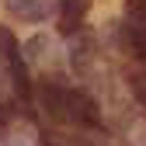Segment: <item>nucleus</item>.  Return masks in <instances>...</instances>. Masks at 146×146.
Listing matches in <instances>:
<instances>
[{
	"label": "nucleus",
	"mask_w": 146,
	"mask_h": 146,
	"mask_svg": "<svg viewBox=\"0 0 146 146\" xmlns=\"http://www.w3.org/2000/svg\"><path fill=\"white\" fill-rule=\"evenodd\" d=\"M0 66L7 70V80L14 87L17 111H25V115L35 118V80H31V70H28L25 45L17 42V35H14L11 25H0Z\"/></svg>",
	"instance_id": "f257e3e1"
},
{
	"label": "nucleus",
	"mask_w": 146,
	"mask_h": 146,
	"mask_svg": "<svg viewBox=\"0 0 146 146\" xmlns=\"http://www.w3.org/2000/svg\"><path fill=\"white\" fill-rule=\"evenodd\" d=\"M66 125H77V129H98L101 125V108L98 101L80 87L66 90Z\"/></svg>",
	"instance_id": "f03ea898"
},
{
	"label": "nucleus",
	"mask_w": 146,
	"mask_h": 146,
	"mask_svg": "<svg viewBox=\"0 0 146 146\" xmlns=\"http://www.w3.org/2000/svg\"><path fill=\"white\" fill-rule=\"evenodd\" d=\"M66 90L70 84H63L59 77L52 80H42L38 87H35V101H38V111L52 122H63L66 125Z\"/></svg>",
	"instance_id": "7ed1b4c3"
},
{
	"label": "nucleus",
	"mask_w": 146,
	"mask_h": 146,
	"mask_svg": "<svg viewBox=\"0 0 146 146\" xmlns=\"http://www.w3.org/2000/svg\"><path fill=\"white\" fill-rule=\"evenodd\" d=\"M66 56H70V66L77 73H87L90 66H94V56H98V35L90 31L87 25L80 31L70 35V45H66Z\"/></svg>",
	"instance_id": "20e7f679"
},
{
	"label": "nucleus",
	"mask_w": 146,
	"mask_h": 146,
	"mask_svg": "<svg viewBox=\"0 0 146 146\" xmlns=\"http://www.w3.org/2000/svg\"><path fill=\"white\" fill-rule=\"evenodd\" d=\"M4 11L25 25H42L59 14V0H4Z\"/></svg>",
	"instance_id": "39448f33"
},
{
	"label": "nucleus",
	"mask_w": 146,
	"mask_h": 146,
	"mask_svg": "<svg viewBox=\"0 0 146 146\" xmlns=\"http://www.w3.org/2000/svg\"><path fill=\"white\" fill-rule=\"evenodd\" d=\"M90 14V0H59V35H70L80 31L84 21Z\"/></svg>",
	"instance_id": "423d86ee"
},
{
	"label": "nucleus",
	"mask_w": 146,
	"mask_h": 146,
	"mask_svg": "<svg viewBox=\"0 0 146 146\" xmlns=\"http://www.w3.org/2000/svg\"><path fill=\"white\" fill-rule=\"evenodd\" d=\"M125 21H136V25H146V0H125Z\"/></svg>",
	"instance_id": "0eeeda50"
},
{
	"label": "nucleus",
	"mask_w": 146,
	"mask_h": 146,
	"mask_svg": "<svg viewBox=\"0 0 146 146\" xmlns=\"http://www.w3.org/2000/svg\"><path fill=\"white\" fill-rule=\"evenodd\" d=\"M38 146H63V143H56V139H52L49 132H42V139H38Z\"/></svg>",
	"instance_id": "6e6552de"
}]
</instances>
